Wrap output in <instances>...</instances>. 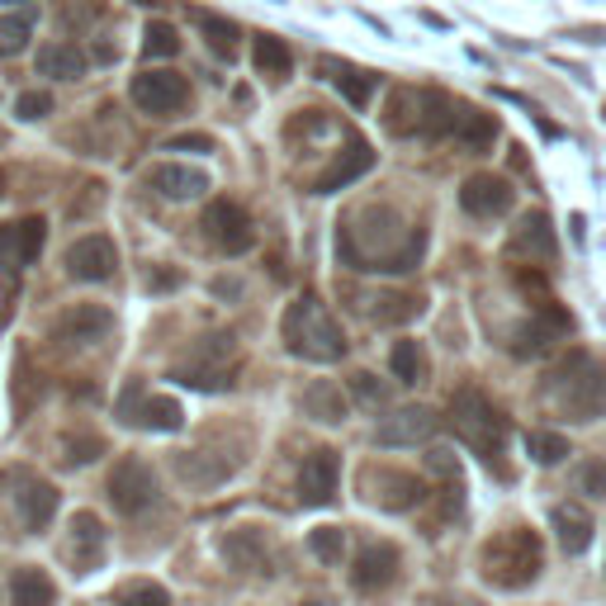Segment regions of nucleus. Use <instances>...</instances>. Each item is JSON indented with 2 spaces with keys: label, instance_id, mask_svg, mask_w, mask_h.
<instances>
[{
  "label": "nucleus",
  "instance_id": "obj_1",
  "mask_svg": "<svg viewBox=\"0 0 606 606\" xmlns=\"http://www.w3.org/2000/svg\"><path fill=\"white\" fill-rule=\"evenodd\" d=\"M337 251L350 270H389V275H408L418 270L426 251V232L408 228L403 218L385 204H370L337 232Z\"/></svg>",
  "mask_w": 606,
  "mask_h": 606
},
{
  "label": "nucleus",
  "instance_id": "obj_2",
  "mask_svg": "<svg viewBox=\"0 0 606 606\" xmlns=\"http://www.w3.org/2000/svg\"><path fill=\"white\" fill-rule=\"evenodd\" d=\"M280 337H284V346H290V356L313 360V365H337L346 356V332L317 294H303L284 309Z\"/></svg>",
  "mask_w": 606,
  "mask_h": 606
},
{
  "label": "nucleus",
  "instance_id": "obj_3",
  "mask_svg": "<svg viewBox=\"0 0 606 606\" xmlns=\"http://www.w3.org/2000/svg\"><path fill=\"white\" fill-rule=\"evenodd\" d=\"M540 540L535 531H526V526H512V531L493 535L484 545V578L493 587H502V593H521V587H531L540 578Z\"/></svg>",
  "mask_w": 606,
  "mask_h": 606
},
{
  "label": "nucleus",
  "instance_id": "obj_4",
  "mask_svg": "<svg viewBox=\"0 0 606 606\" xmlns=\"http://www.w3.org/2000/svg\"><path fill=\"white\" fill-rule=\"evenodd\" d=\"M554 403H560L573 422H593L606 412V375L597 370V360H587L583 350L560 360V370L550 375V389H545Z\"/></svg>",
  "mask_w": 606,
  "mask_h": 606
},
{
  "label": "nucleus",
  "instance_id": "obj_5",
  "mask_svg": "<svg viewBox=\"0 0 606 606\" xmlns=\"http://www.w3.org/2000/svg\"><path fill=\"white\" fill-rule=\"evenodd\" d=\"M451 426H455V436H459V441L474 445V451L488 459V465L502 455L507 418L488 403V393H478V389H459V393L451 398Z\"/></svg>",
  "mask_w": 606,
  "mask_h": 606
},
{
  "label": "nucleus",
  "instance_id": "obj_6",
  "mask_svg": "<svg viewBox=\"0 0 606 606\" xmlns=\"http://www.w3.org/2000/svg\"><path fill=\"white\" fill-rule=\"evenodd\" d=\"M109 502H115V512L123 517H138V512H148V507L156 502V474L148 459H138V455H123L115 469H109Z\"/></svg>",
  "mask_w": 606,
  "mask_h": 606
},
{
  "label": "nucleus",
  "instance_id": "obj_7",
  "mask_svg": "<svg viewBox=\"0 0 606 606\" xmlns=\"http://www.w3.org/2000/svg\"><path fill=\"white\" fill-rule=\"evenodd\" d=\"M199 228L223 251V257H242V251L257 247V228H251V218H247L242 204H232V199H214L209 209H204Z\"/></svg>",
  "mask_w": 606,
  "mask_h": 606
},
{
  "label": "nucleus",
  "instance_id": "obj_8",
  "mask_svg": "<svg viewBox=\"0 0 606 606\" xmlns=\"http://www.w3.org/2000/svg\"><path fill=\"white\" fill-rule=\"evenodd\" d=\"M129 95H133V105L142 109V115L166 119V115H175V109L190 100V86H185V76H175L166 67H148V72L133 76Z\"/></svg>",
  "mask_w": 606,
  "mask_h": 606
},
{
  "label": "nucleus",
  "instance_id": "obj_9",
  "mask_svg": "<svg viewBox=\"0 0 606 606\" xmlns=\"http://www.w3.org/2000/svg\"><path fill=\"white\" fill-rule=\"evenodd\" d=\"M119 418L142 426V432H181L185 412L175 398H162V393H142V385H129L119 398Z\"/></svg>",
  "mask_w": 606,
  "mask_h": 606
},
{
  "label": "nucleus",
  "instance_id": "obj_10",
  "mask_svg": "<svg viewBox=\"0 0 606 606\" xmlns=\"http://www.w3.org/2000/svg\"><path fill=\"white\" fill-rule=\"evenodd\" d=\"M119 270V247L109 242L105 232H90V237H76L67 247V275L82 280V284H105L115 280Z\"/></svg>",
  "mask_w": 606,
  "mask_h": 606
},
{
  "label": "nucleus",
  "instance_id": "obj_11",
  "mask_svg": "<svg viewBox=\"0 0 606 606\" xmlns=\"http://www.w3.org/2000/svg\"><path fill=\"white\" fill-rule=\"evenodd\" d=\"M47 242V223L43 218H14L0 228V270L14 280L24 266L39 261V251Z\"/></svg>",
  "mask_w": 606,
  "mask_h": 606
},
{
  "label": "nucleus",
  "instance_id": "obj_12",
  "mask_svg": "<svg viewBox=\"0 0 606 606\" xmlns=\"http://www.w3.org/2000/svg\"><path fill=\"white\" fill-rule=\"evenodd\" d=\"M512 181L507 175H493V171H478L469 175L465 185H459V209L474 214V218H502L512 209Z\"/></svg>",
  "mask_w": 606,
  "mask_h": 606
},
{
  "label": "nucleus",
  "instance_id": "obj_13",
  "mask_svg": "<svg viewBox=\"0 0 606 606\" xmlns=\"http://www.w3.org/2000/svg\"><path fill=\"white\" fill-rule=\"evenodd\" d=\"M436 426H441V418L432 408L412 403V408H398V412H389V418H379L375 441L389 445V451H398V445H422V441L436 436Z\"/></svg>",
  "mask_w": 606,
  "mask_h": 606
},
{
  "label": "nucleus",
  "instance_id": "obj_14",
  "mask_svg": "<svg viewBox=\"0 0 606 606\" xmlns=\"http://www.w3.org/2000/svg\"><path fill=\"white\" fill-rule=\"evenodd\" d=\"M337 478H342V459L332 445H317V451L303 459L299 469V498L303 507H327L332 498H337Z\"/></svg>",
  "mask_w": 606,
  "mask_h": 606
},
{
  "label": "nucleus",
  "instance_id": "obj_15",
  "mask_svg": "<svg viewBox=\"0 0 606 606\" xmlns=\"http://www.w3.org/2000/svg\"><path fill=\"white\" fill-rule=\"evenodd\" d=\"M370 171H375V148H370V142H360V138H350L346 152L313 181V195H337V190L356 185L360 175H370Z\"/></svg>",
  "mask_w": 606,
  "mask_h": 606
},
{
  "label": "nucleus",
  "instance_id": "obj_16",
  "mask_svg": "<svg viewBox=\"0 0 606 606\" xmlns=\"http://www.w3.org/2000/svg\"><path fill=\"white\" fill-rule=\"evenodd\" d=\"M109 327H115V313L109 309H100V303H76L72 313H62L53 323V337L72 342V346H90V342H105Z\"/></svg>",
  "mask_w": 606,
  "mask_h": 606
},
{
  "label": "nucleus",
  "instance_id": "obj_17",
  "mask_svg": "<svg viewBox=\"0 0 606 606\" xmlns=\"http://www.w3.org/2000/svg\"><path fill=\"white\" fill-rule=\"evenodd\" d=\"M393 578H398V550L393 545H365L356 554L350 583H356L360 593H379V587H389Z\"/></svg>",
  "mask_w": 606,
  "mask_h": 606
},
{
  "label": "nucleus",
  "instance_id": "obj_18",
  "mask_svg": "<svg viewBox=\"0 0 606 606\" xmlns=\"http://www.w3.org/2000/svg\"><path fill=\"white\" fill-rule=\"evenodd\" d=\"M14 502H20V526H24V531H43V526L57 517V488L47 484V478H20Z\"/></svg>",
  "mask_w": 606,
  "mask_h": 606
},
{
  "label": "nucleus",
  "instance_id": "obj_19",
  "mask_svg": "<svg viewBox=\"0 0 606 606\" xmlns=\"http://www.w3.org/2000/svg\"><path fill=\"white\" fill-rule=\"evenodd\" d=\"M512 257H531V261H550L554 257V228H550V214H521V223L512 228Z\"/></svg>",
  "mask_w": 606,
  "mask_h": 606
},
{
  "label": "nucleus",
  "instance_id": "obj_20",
  "mask_svg": "<svg viewBox=\"0 0 606 606\" xmlns=\"http://www.w3.org/2000/svg\"><path fill=\"white\" fill-rule=\"evenodd\" d=\"M152 190L162 199H199V195H209V175L204 171H190V166H175V162H162V166H152Z\"/></svg>",
  "mask_w": 606,
  "mask_h": 606
},
{
  "label": "nucleus",
  "instance_id": "obj_21",
  "mask_svg": "<svg viewBox=\"0 0 606 606\" xmlns=\"http://www.w3.org/2000/svg\"><path fill=\"white\" fill-rule=\"evenodd\" d=\"M550 526H554V535H560V545H564V554H583L587 545H593V517H587V507H578V502H560L550 512Z\"/></svg>",
  "mask_w": 606,
  "mask_h": 606
},
{
  "label": "nucleus",
  "instance_id": "obj_22",
  "mask_svg": "<svg viewBox=\"0 0 606 606\" xmlns=\"http://www.w3.org/2000/svg\"><path fill=\"white\" fill-rule=\"evenodd\" d=\"M375 502L379 507H389V512H408V507H418L422 498H426V484L418 474H393V469H385L375 478Z\"/></svg>",
  "mask_w": 606,
  "mask_h": 606
},
{
  "label": "nucleus",
  "instance_id": "obj_23",
  "mask_svg": "<svg viewBox=\"0 0 606 606\" xmlns=\"http://www.w3.org/2000/svg\"><path fill=\"white\" fill-rule=\"evenodd\" d=\"M451 138H459V142H465V148H474V152H484V148H493V138H498V119L484 115V109H469V105L455 100Z\"/></svg>",
  "mask_w": 606,
  "mask_h": 606
},
{
  "label": "nucleus",
  "instance_id": "obj_24",
  "mask_svg": "<svg viewBox=\"0 0 606 606\" xmlns=\"http://www.w3.org/2000/svg\"><path fill=\"white\" fill-rule=\"evenodd\" d=\"M303 412L317 418V422H327V426H337V422H346L350 403H346V393L332 385V379H317V385L303 389Z\"/></svg>",
  "mask_w": 606,
  "mask_h": 606
},
{
  "label": "nucleus",
  "instance_id": "obj_25",
  "mask_svg": "<svg viewBox=\"0 0 606 606\" xmlns=\"http://www.w3.org/2000/svg\"><path fill=\"white\" fill-rule=\"evenodd\" d=\"M39 72L53 76V82H76V76H86V53L76 43H43Z\"/></svg>",
  "mask_w": 606,
  "mask_h": 606
},
{
  "label": "nucleus",
  "instance_id": "obj_26",
  "mask_svg": "<svg viewBox=\"0 0 606 606\" xmlns=\"http://www.w3.org/2000/svg\"><path fill=\"white\" fill-rule=\"evenodd\" d=\"M10 602L14 606H57V583L47 578L43 569H14Z\"/></svg>",
  "mask_w": 606,
  "mask_h": 606
},
{
  "label": "nucleus",
  "instance_id": "obj_27",
  "mask_svg": "<svg viewBox=\"0 0 606 606\" xmlns=\"http://www.w3.org/2000/svg\"><path fill=\"white\" fill-rule=\"evenodd\" d=\"M251 62H257V72L270 76V82H290V72H294V53L275 34H261L257 39V47H251Z\"/></svg>",
  "mask_w": 606,
  "mask_h": 606
},
{
  "label": "nucleus",
  "instance_id": "obj_28",
  "mask_svg": "<svg viewBox=\"0 0 606 606\" xmlns=\"http://www.w3.org/2000/svg\"><path fill=\"white\" fill-rule=\"evenodd\" d=\"M389 370H393L398 385H422L426 370H432V365H426L422 342H412V337L393 342V350H389Z\"/></svg>",
  "mask_w": 606,
  "mask_h": 606
},
{
  "label": "nucleus",
  "instance_id": "obj_29",
  "mask_svg": "<svg viewBox=\"0 0 606 606\" xmlns=\"http://www.w3.org/2000/svg\"><path fill=\"white\" fill-rule=\"evenodd\" d=\"M223 554H228L242 573H266V545H261L257 531H232L223 540Z\"/></svg>",
  "mask_w": 606,
  "mask_h": 606
},
{
  "label": "nucleus",
  "instance_id": "obj_30",
  "mask_svg": "<svg viewBox=\"0 0 606 606\" xmlns=\"http://www.w3.org/2000/svg\"><path fill=\"white\" fill-rule=\"evenodd\" d=\"M175 385H185V389H199V393H223V389H232V379L223 365H181V370H171Z\"/></svg>",
  "mask_w": 606,
  "mask_h": 606
},
{
  "label": "nucleus",
  "instance_id": "obj_31",
  "mask_svg": "<svg viewBox=\"0 0 606 606\" xmlns=\"http://www.w3.org/2000/svg\"><path fill=\"white\" fill-rule=\"evenodd\" d=\"M323 72H337L332 82H337V90L346 95L356 109H365L370 105V95H375V86H379V76H370V72H356V67H332V62H323Z\"/></svg>",
  "mask_w": 606,
  "mask_h": 606
},
{
  "label": "nucleus",
  "instance_id": "obj_32",
  "mask_svg": "<svg viewBox=\"0 0 606 606\" xmlns=\"http://www.w3.org/2000/svg\"><path fill=\"white\" fill-rule=\"evenodd\" d=\"M195 24H199L204 43H209L218 57L232 62V53H237V24L232 20H218V14H195Z\"/></svg>",
  "mask_w": 606,
  "mask_h": 606
},
{
  "label": "nucleus",
  "instance_id": "obj_33",
  "mask_svg": "<svg viewBox=\"0 0 606 606\" xmlns=\"http://www.w3.org/2000/svg\"><path fill=\"white\" fill-rule=\"evenodd\" d=\"M422 313V299L418 294H379L375 299V323L379 327H393V323H408V317Z\"/></svg>",
  "mask_w": 606,
  "mask_h": 606
},
{
  "label": "nucleus",
  "instance_id": "obj_34",
  "mask_svg": "<svg viewBox=\"0 0 606 606\" xmlns=\"http://www.w3.org/2000/svg\"><path fill=\"white\" fill-rule=\"evenodd\" d=\"M526 455L535 465H560L569 459V436L564 432H526Z\"/></svg>",
  "mask_w": 606,
  "mask_h": 606
},
{
  "label": "nucleus",
  "instance_id": "obj_35",
  "mask_svg": "<svg viewBox=\"0 0 606 606\" xmlns=\"http://www.w3.org/2000/svg\"><path fill=\"white\" fill-rule=\"evenodd\" d=\"M34 39V14H6L0 20V57H20Z\"/></svg>",
  "mask_w": 606,
  "mask_h": 606
},
{
  "label": "nucleus",
  "instance_id": "obj_36",
  "mask_svg": "<svg viewBox=\"0 0 606 606\" xmlns=\"http://www.w3.org/2000/svg\"><path fill=\"white\" fill-rule=\"evenodd\" d=\"M142 53H148V62L152 57H175L181 53V34H175L166 20H152L148 29H142Z\"/></svg>",
  "mask_w": 606,
  "mask_h": 606
},
{
  "label": "nucleus",
  "instance_id": "obj_37",
  "mask_svg": "<svg viewBox=\"0 0 606 606\" xmlns=\"http://www.w3.org/2000/svg\"><path fill=\"white\" fill-rule=\"evenodd\" d=\"M309 545H313V554L323 564H342V554H346V531L342 526H317V531L309 535Z\"/></svg>",
  "mask_w": 606,
  "mask_h": 606
},
{
  "label": "nucleus",
  "instance_id": "obj_38",
  "mask_svg": "<svg viewBox=\"0 0 606 606\" xmlns=\"http://www.w3.org/2000/svg\"><path fill=\"white\" fill-rule=\"evenodd\" d=\"M175 469H181V478H190V484H199V488H209V484H218V478H228L232 474V465H204V451L199 455H181L175 459Z\"/></svg>",
  "mask_w": 606,
  "mask_h": 606
},
{
  "label": "nucleus",
  "instance_id": "obj_39",
  "mask_svg": "<svg viewBox=\"0 0 606 606\" xmlns=\"http://www.w3.org/2000/svg\"><path fill=\"white\" fill-rule=\"evenodd\" d=\"M119 606H171V593L162 583H129L119 587Z\"/></svg>",
  "mask_w": 606,
  "mask_h": 606
},
{
  "label": "nucleus",
  "instance_id": "obj_40",
  "mask_svg": "<svg viewBox=\"0 0 606 606\" xmlns=\"http://www.w3.org/2000/svg\"><path fill=\"white\" fill-rule=\"evenodd\" d=\"M350 393H356L365 408H375V412H379V408H389V389L379 385L375 375H365V370H360V375H350Z\"/></svg>",
  "mask_w": 606,
  "mask_h": 606
},
{
  "label": "nucleus",
  "instance_id": "obj_41",
  "mask_svg": "<svg viewBox=\"0 0 606 606\" xmlns=\"http://www.w3.org/2000/svg\"><path fill=\"white\" fill-rule=\"evenodd\" d=\"M72 531H76V545H86V550H90V560H95V554H100V545H105L100 517H95V512H76V521H72Z\"/></svg>",
  "mask_w": 606,
  "mask_h": 606
},
{
  "label": "nucleus",
  "instance_id": "obj_42",
  "mask_svg": "<svg viewBox=\"0 0 606 606\" xmlns=\"http://www.w3.org/2000/svg\"><path fill=\"white\" fill-rule=\"evenodd\" d=\"M14 115L29 119V123H34V119H47V115H53V95H47V90H24L20 100H14Z\"/></svg>",
  "mask_w": 606,
  "mask_h": 606
},
{
  "label": "nucleus",
  "instance_id": "obj_43",
  "mask_svg": "<svg viewBox=\"0 0 606 606\" xmlns=\"http://www.w3.org/2000/svg\"><path fill=\"white\" fill-rule=\"evenodd\" d=\"M105 455V441L100 436H82V441H67V465H90V459Z\"/></svg>",
  "mask_w": 606,
  "mask_h": 606
},
{
  "label": "nucleus",
  "instance_id": "obj_44",
  "mask_svg": "<svg viewBox=\"0 0 606 606\" xmlns=\"http://www.w3.org/2000/svg\"><path fill=\"white\" fill-rule=\"evenodd\" d=\"M426 469H432L436 478H445L451 488H459V459L451 451H432V455H426Z\"/></svg>",
  "mask_w": 606,
  "mask_h": 606
},
{
  "label": "nucleus",
  "instance_id": "obj_45",
  "mask_svg": "<svg viewBox=\"0 0 606 606\" xmlns=\"http://www.w3.org/2000/svg\"><path fill=\"white\" fill-rule=\"evenodd\" d=\"M578 488L593 493V498H602V493H606V465H602V459H587V465L578 469Z\"/></svg>",
  "mask_w": 606,
  "mask_h": 606
},
{
  "label": "nucleus",
  "instance_id": "obj_46",
  "mask_svg": "<svg viewBox=\"0 0 606 606\" xmlns=\"http://www.w3.org/2000/svg\"><path fill=\"white\" fill-rule=\"evenodd\" d=\"M166 152H214V138L209 133H181L166 142Z\"/></svg>",
  "mask_w": 606,
  "mask_h": 606
},
{
  "label": "nucleus",
  "instance_id": "obj_47",
  "mask_svg": "<svg viewBox=\"0 0 606 606\" xmlns=\"http://www.w3.org/2000/svg\"><path fill=\"white\" fill-rule=\"evenodd\" d=\"M309 606H327V602H309Z\"/></svg>",
  "mask_w": 606,
  "mask_h": 606
}]
</instances>
